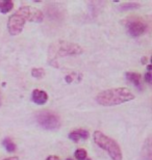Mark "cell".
Wrapping results in <instances>:
<instances>
[{
  "label": "cell",
  "instance_id": "6da1fadb",
  "mask_svg": "<svg viewBox=\"0 0 152 160\" xmlns=\"http://www.w3.org/2000/svg\"><path fill=\"white\" fill-rule=\"evenodd\" d=\"M44 15L40 9L31 6H22L14 12L8 20V30L12 36H17L23 30L27 21L40 23L43 21Z\"/></svg>",
  "mask_w": 152,
  "mask_h": 160
},
{
  "label": "cell",
  "instance_id": "7a4b0ae2",
  "mask_svg": "<svg viewBox=\"0 0 152 160\" xmlns=\"http://www.w3.org/2000/svg\"><path fill=\"white\" fill-rule=\"evenodd\" d=\"M134 99V95L127 88H116L100 92L96 97V101L102 106H115Z\"/></svg>",
  "mask_w": 152,
  "mask_h": 160
},
{
  "label": "cell",
  "instance_id": "3957f363",
  "mask_svg": "<svg viewBox=\"0 0 152 160\" xmlns=\"http://www.w3.org/2000/svg\"><path fill=\"white\" fill-rule=\"evenodd\" d=\"M94 142L101 149L105 150L113 160H122L123 155L121 148L116 142V140L108 137L107 135H105L101 131H95L94 132Z\"/></svg>",
  "mask_w": 152,
  "mask_h": 160
},
{
  "label": "cell",
  "instance_id": "277c9868",
  "mask_svg": "<svg viewBox=\"0 0 152 160\" xmlns=\"http://www.w3.org/2000/svg\"><path fill=\"white\" fill-rule=\"evenodd\" d=\"M83 52V49L79 45L70 43V42L60 41L51 47L49 51L50 55H52V60H55L59 56H68V55H78Z\"/></svg>",
  "mask_w": 152,
  "mask_h": 160
},
{
  "label": "cell",
  "instance_id": "5b68a950",
  "mask_svg": "<svg viewBox=\"0 0 152 160\" xmlns=\"http://www.w3.org/2000/svg\"><path fill=\"white\" fill-rule=\"evenodd\" d=\"M124 24L128 33L134 38L141 37L148 29L147 22L141 17H128L124 21Z\"/></svg>",
  "mask_w": 152,
  "mask_h": 160
},
{
  "label": "cell",
  "instance_id": "8992f818",
  "mask_svg": "<svg viewBox=\"0 0 152 160\" xmlns=\"http://www.w3.org/2000/svg\"><path fill=\"white\" fill-rule=\"evenodd\" d=\"M37 122L42 128L47 130H55L60 127V119L56 113L51 111H41L37 114Z\"/></svg>",
  "mask_w": 152,
  "mask_h": 160
},
{
  "label": "cell",
  "instance_id": "52a82bcc",
  "mask_svg": "<svg viewBox=\"0 0 152 160\" xmlns=\"http://www.w3.org/2000/svg\"><path fill=\"white\" fill-rule=\"evenodd\" d=\"M89 135H90L89 131H86L85 129H77L70 132L69 138L71 140H73L74 142H78L79 140H85L86 138H89Z\"/></svg>",
  "mask_w": 152,
  "mask_h": 160
},
{
  "label": "cell",
  "instance_id": "ba28073f",
  "mask_svg": "<svg viewBox=\"0 0 152 160\" xmlns=\"http://www.w3.org/2000/svg\"><path fill=\"white\" fill-rule=\"evenodd\" d=\"M48 100V95L42 89H34L32 92V101L39 105H44Z\"/></svg>",
  "mask_w": 152,
  "mask_h": 160
},
{
  "label": "cell",
  "instance_id": "9c48e42d",
  "mask_svg": "<svg viewBox=\"0 0 152 160\" xmlns=\"http://www.w3.org/2000/svg\"><path fill=\"white\" fill-rule=\"evenodd\" d=\"M126 77L130 82H132L135 86H138L139 88H141V80H142V76L139 73L135 72H128L126 73Z\"/></svg>",
  "mask_w": 152,
  "mask_h": 160
},
{
  "label": "cell",
  "instance_id": "30bf717a",
  "mask_svg": "<svg viewBox=\"0 0 152 160\" xmlns=\"http://www.w3.org/2000/svg\"><path fill=\"white\" fill-rule=\"evenodd\" d=\"M14 8V3L11 0H4V1H0V12L2 14H8Z\"/></svg>",
  "mask_w": 152,
  "mask_h": 160
},
{
  "label": "cell",
  "instance_id": "8fae6325",
  "mask_svg": "<svg viewBox=\"0 0 152 160\" xmlns=\"http://www.w3.org/2000/svg\"><path fill=\"white\" fill-rule=\"evenodd\" d=\"M2 145H3V147L5 148V150L8 152H9V153H13V152H15L16 151V145H15V142H13V140L11 139V138H5L4 140L2 142Z\"/></svg>",
  "mask_w": 152,
  "mask_h": 160
},
{
  "label": "cell",
  "instance_id": "7c38bea8",
  "mask_svg": "<svg viewBox=\"0 0 152 160\" xmlns=\"http://www.w3.org/2000/svg\"><path fill=\"white\" fill-rule=\"evenodd\" d=\"M140 6H141V4L138 2H127V3H123V4H121L120 8L122 11H129V9L139 8Z\"/></svg>",
  "mask_w": 152,
  "mask_h": 160
},
{
  "label": "cell",
  "instance_id": "4fadbf2b",
  "mask_svg": "<svg viewBox=\"0 0 152 160\" xmlns=\"http://www.w3.org/2000/svg\"><path fill=\"white\" fill-rule=\"evenodd\" d=\"M31 75L32 77L41 79L45 76V70L42 68H34L31 70Z\"/></svg>",
  "mask_w": 152,
  "mask_h": 160
},
{
  "label": "cell",
  "instance_id": "5bb4252c",
  "mask_svg": "<svg viewBox=\"0 0 152 160\" xmlns=\"http://www.w3.org/2000/svg\"><path fill=\"white\" fill-rule=\"evenodd\" d=\"M144 152L147 153L146 158L147 160H151V145H150V137L145 142L144 145Z\"/></svg>",
  "mask_w": 152,
  "mask_h": 160
},
{
  "label": "cell",
  "instance_id": "9a60e30c",
  "mask_svg": "<svg viewBox=\"0 0 152 160\" xmlns=\"http://www.w3.org/2000/svg\"><path fill=\"white\" fill-rule=\"evenodd\" d=\"M75 158L78 159V160H85L86 158V151L85 149H77L76 152H75Z\"/></svg>",
  "mask_w": 152,
  "mask_h": 160
},
{
  "label": "cell",
  "instance_id": "2e32d148",
  "mask_svg": "<svg viewBox=\"0 0 152 160\" xmlns=\"http://www.w3.org/2000/svg\"><path fill=\"white\" fill-rule=\"evenodd\" d=\"M150 71H151V66H148V71L146 74L144 75V79L147 83H151V80H152V76H151Z\"/></svg>",
  "mask_w": 152,
  "mask_h": 160
},
{
  "label": "cell",
  "instance_id": "e0dca14e",
  "mask_svg": "<svg viewBox=\"0 0 152 160\" xmlns=\"http://www.w3.org/2000/svg\"><path fill=\"white\" fill-rule=\"evenodd\" d=\"M46 160H60V157H57L56 155H50V156H48Z\"/></svg>",
  "mask_w": 152,
  "mask_h": 160
},
{
  "label": "cell",
  "instance_id": "ac0fdd59",
  "mask_svg": "<svg viewBox=\"0 0 152 160\" xmlns=\"http://www.w3.org/2000/svg\"><path fill=\"white\" fill-rule=\"evenodd\" d=\"M2 160H19V158L17 157V156H14V157H8V158H4Z\"/></svg>",
  "mask_w": 152,
  "mask_h": 160
},
{
  "label": "cell",
  "instance_id": "d6986e66",
  "mask_svg": "<svg viewBox=\"0 0 152 160\" xmlns=\"http://www.w3.org/2000/svg\"><path fill=\"white\" fill-rule=\"evenodd\" d=\"M67 160H73V159H71V158H68Z\"/></svg>",
  "mask_w": 152,
  "mask_h": 160
}]
</instances>
